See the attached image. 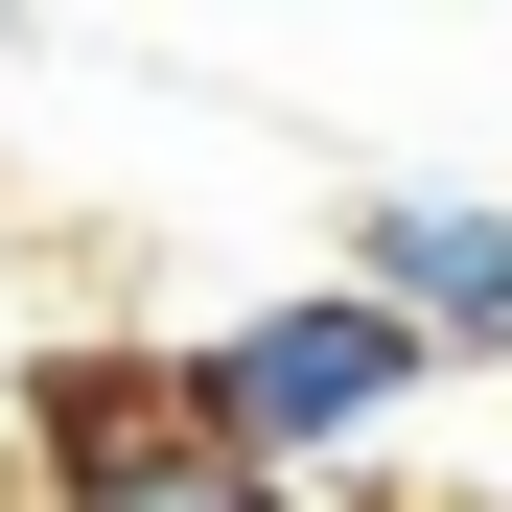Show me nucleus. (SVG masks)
<instances>
[{
  "instance_id": "f257e3e1",
  "label": "nucleus",
  "mask_w": 512,
  "mask_h": 512,
  "mask_svg": "<svg viewBox=\"0 0 512 512\" xmlns=\"http://www.w3.org/2000/svg\"><path fill=\"white\" fill-rule=\"evenodd\" d=\"M163 396H187V419H210L233 466H350V443H396V419L443 396V350H419L396 303L303 280V303H233L210 350H163Z\"/></svg>"
},
{
  "instance_id": "f03ea898",
  "label": "nucleus",
  "mask_w": 512,
  "mask_h": 512,
  "mask_svg": "<svg viewBox=\"0 0 512 512\" xmlns=\"http://www.w3.org/2000/svg\"><path fill=\"white\" fill-rule=\"evenodd\" d=\"M350 303H396L419 350L512 373V187H373L350 210Z\"/></svg>"
},
{
  "instance_id": "7ed1b4c3",
  "label": "nucleus",
  "mask_w": 512,
  "mask_h": 512,
  "mask_svg": "<svg viewBox=\"0 0 512 512\" xmlns=\"http://www.w3.org/2000/svg\"><path fill=\"white\" fill-rule=\"evenodd\" d=\"M163 419H187V396H163V350H24V489H47V466L163 443Z\"/></svg>"
},
{
  "instance_id": "20e7f679",
  "label": "nucleus",
  "mask_w": 512,
  "mask_h": 512,
  "mask_svg": "<svg viewBox=\"0 0 512 512\" xmlns=\"http://www.w3.org/2000/svg\"><path fill=\"white\" fill-rule=\"evenodd\" d=\"M47 512H280V466H233L210 419H163V443H117V466H47Z\"/></svg>"
}]
</instances>
